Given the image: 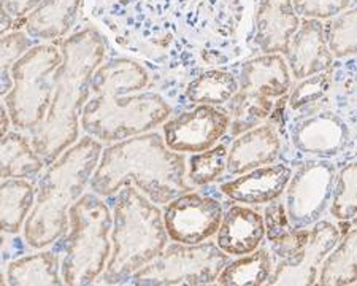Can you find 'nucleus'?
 Wrapping results in <instances>:
<instances>
[{
  "instance_id": "f257e3e1",
  "label": "nucleus",
  "mask_w": 357,
  "mask_h": 286,
  "mask_svg": "<svg viewBox=\"0 0 357 286\" xmlns=\"http://www.w3.org/2000/svg\"><path fill=\"white\" fill-rule=\"evenodd\" d=\"M149 84L148 72L128 57H114L97 68L82 128L99 142H119L154 130L169 119L172 107Z\"/></svg>"
},
{
  "instance_id": "f03ea898",
  "label": "nucleus",
  "mask_w": 357,
  "mask_h": 286,
  "mask_svg": "<svg viewBox=\"0 0 357 286\" xmlns=\"http://www.w3.org/2000/svg\"><path fill=\"white\" fill-rule=\"evenodd\" d=\"M61 51L48 114L31 130L32 146L48 165L78 142L83 108L91 96L92 77L105 61L107 42L89 26L62 40Z\"/></svg>"
},
{
  "instance_id": "7ed1b4c3",
  "label": "nucleus",
  "mask_w": 357,
  "mask_h": 286,
  "mask_svg": "<svg viewBox=\"0 0 357 286\" xmlns=\"http://www.w3.org/2000/svg\"><path fill=\"white\" fill-rule=\"evenodd\" d=\"M186 167L184 154L170 150L164 135L149 130L103 148L89 186L91 191L108 197L132 185L154 204L165 205L192 191L186 183Z\"/></svg>"
},
{
  "instance_id": "20e7f679",
  "label": "nucleus",
  "mask_w": 357,
  "mask_h": 286,
  "mask_svg": "<svg viewBox=\"0 0 357 286\" xmlns=\"http://www.w3.org/2000/svg\"><path fill=\"white\" fill-rule=\"evenodd\" d=\"M102 151V142L84 135L45 170L37 185L36 205L22 229L29 247L43 250L67 232L68 210L84 194Z\"/></svg>"
},
{
  "instance_id": "39448f33",
  "label": "nucleus",
  "mask_w": 357,
  "mask_h": 286,
  "mask_svg": "<svg viewBox=\"0 0 357 286\" xmlns=\"http://www.w3.org/2000/svg\"><path fill=\"white\" fill-rule=\"evenodd\" d=\"M164 213L135 186H124L114 197L112 256L100 283H128L169 245Z\"/></svg>"
},
{
  "instance_id": "423d86ee",
  "label": "nucleus",
  "mask_w": 357,
  "mask_h": 286,
  "mask_svg": "<svg viewBox=\"0 0 357 286\" xmlns=\"http://www.w3.org/2000/svg\"><path fill=\"white\" fill-rule=\"evenodd\" d=\"M113 213L94 191L84 193L68 210V229L61 237L64 285L96 283L112 256Z\"/></svg>"
},
{
  "instance_id": "0eeeda50",
  "label": "nucleus",
  "mask_w": 357,
  "mask_h": 286,
  "mask_svg": "<svg viewBox=\"0 0 357 286\" xmlns=\"http://www.w3.org/2000/svg\"><path fill=\"white\" fill-rule=\"evenodd\" d=\"M62 62V51L54 43L36 45L10 68L13 89L3 104L18 130H33L45 121L54 89V73Z\"/></svg>"
},
{
  "instance_id": "6e6552de",
  "label": "nucleus",
  "mask_w": 357,
  "mask_h": 286,
  "mask_svg": "<svg viewBox=\"0 0 357 286\" xmlns=\"http://www.w3.org/2000/svg\"><path fill=\"white\" fill-rule=\"evenodd\" d=\"M229 261L230 255L213 240L194 245L172 240L162 253L135 272L128 283L145 286L211 285L216 283Z\"/></svg>"
},
{
  "instance_id": "1a4fd4ad",
  "label": "nucleus",
  "mask_w": 357,
  "mask_h": 286,
  "mask_svg": "<svg viewBox=\"0 0 357 286\" xmlns=\"http://www.w3.org/2000/svg\"><path fill=\"white\" fill-rule=\"evenodd\" d=\"M337 169L331 159H308L292 172L284 191V205L291 225L310 229L331 207Z\"/></svg>"
},
{
  "instance_id": "9d476101",
  "label": "nucleus",
  "mask_w": 357,
  "mask_h": 286,
  "mask_svg": "<svg viewBox=\"0 0 357 286\" xmlns=\"http://www.w3.org/2000/svg\"><path fill=\"white\" fill-rule=\"evenodd\" d=\"M162 213L170 240L194 245L216 236L224 210L218 199L189 191L165 204Z\"/></svg>"
},
{
  "instance_id": "9b49d317",
  "label": "nucleus",
  "mask_w": 357,
  "mask_h": 286,
  "mask_svg": "<svg viewBox=\"0 0 357 286\" xmlns=\"http://www.w3.org/2000/svg\"><path fill=\"white\" fill-rule=\"evenodd\" d=\"M230 126L226 108L216 105H197L191 112L167 119L162 135L170 150L176 153H200L218 145Z\"/></svg>"
},
{
  "instance_id": "f8f14e48",
  "label": "nucleus",
  "mask_w": 357,
  "mask_h": 286,
  "mask_svg": "<svg viewBox=\"0 0 357 286\" xmlns=\"http://www.w3.org/2000/svg\"><path fill=\"white\" fill-rule=\"evenodd\" d=\"M340 237L342 232L333 223L319 220L312 226L307 247L292 259L276 262L273 276L267 285H316L322 262L335 248Z\"/></svg>"
},
{
  "instance_id": "ddd939ff",
  "label": "nucleus",
  "mask_w": 357,
  "mask_h": 286,
  "mask_svg": "<svg viewBox=\"0 0 357 286\" xmlns=\"http://www.w3.org/2000/svg\"><path fill=\"white\" fill-rule=\"evenodd\" d=\"M292 145L301 153L319 159H332L349 140L347 123L329 110L302 113L291 124Z\"/></svg>"
},
{
  "instance_id": "4468645a",
  "label": "nucleus",
  "mask_w": 357,
  "mask_h": 286,
  "mask_svg": "<svg viewBox=\"0 0 357 286\" xmlns=\"http://www.w3.org/2000/svg\"><path fill=\"white\" fill-rule=\"evenodd\" d=\"M301 16L292 0H257L255 42L264 54L286 56L294 33L301 27Z\"/></svg>"
},
{
  "instance_id": "2eb2a0df",
  "label": "nucleus",
  "mask_w": 357,
  "mask_h": 286,
  "mask_svg": "<svg viewBox=\"0 0 357 286\" xmlns=\"http://www.w3.org/2000/svg\"><path fill=\"white\" fill-rule=\"evenodd\" d=\"M284 57L292 77L298 82L316 73L329 72L333 54L327 45L324 24L319 20L303 18Z\"/></svg>"
},
{
  "instance_id": "dca6fc26",
  "label": "nucleus",
  "mask_w": 357,
  "mask_h": 286,
  "mask_svg": "<svg viewBox=\"0 0 357 286\" xmlns=\"http://www.w3.org/2000/svg\"><path fill=\"white\" fill-rule=\"evenodd\" d=\"M291 176L292 169L284 164L262 165L222 183L221 193L245 205L268 204L284 194Z\"/></svg>"
},
{
  "instance_id": "f3484780",
  "label": "nucleus",
  "mask_w": 357,
  "mask_h": 286,
  "mask_svg": "<svg viewBox=\"0 0 357 286\" xmlns=\"http://www.w3.org/2000/svg\"><path fill=\"white\" fill-rule=\"evenodd\" d=\"M281 153V139L272 123H264L255 129L235 137L227 154V174L243 175L262 165L275 164Z\"/></svg>"
},
{
  "instance_id": "a211bd4d",
  "label": "nucleus",
  "mask_w": 357,
  "mask_h": 286,
  "mask_svg": "<svg viewBox=\"0 0 357 286\" xmlns=\"http://www.w3.org/2000/svg\"><path fill=\"white\" fill-rule=\"evenodd\" d=\"M266 237V221L248 205H230L224 211L216 243L230 256H243L261 247Z\"/></svg>"
},
{
  "instance_id": "6ab92c4d",
  "label": "nucleus",
  "mask_w": 357,
  "mask_h": 286,
  "mask_svg": "<svg viewBox=\"0 0 357 286\" xmlns=\"http://www.w3.org/2000/svg\"><path fill=\"white\" fill-rule=\"evenodd\" d=\"M238 83L240 89L280 99L292 88V73L283 54H264L241 64Z\"/></svg>"
},
{
  "instance_id": "aec40b11",
  "label": "nucleus",
  "mask_w": 357,
  "mask_h": 286,
  "mask_svg": "<svg viewBox=\"0 0 357 286\" xmlns=\"http://www.w3.org/2000/svg\"><path fill=\"white\" fill-rule=\"evenodd\" d=\"M82 0H43L38 7L15 21V27H22L32 38L54 40L64 37L77 20Z\"/></svg>"
},
{
  "instance_id": "412c9836",
  "label": "nucleus",
  "mask_w": 357,
  "mask_h": 286,
  "mask_svg": "<svg viewBox=\"0 0 357 286\" xmlns=\"http://www.w3.org/2000/svg\"><path fill=\"white\" fill-rule=\"evenodd\" d=\"M342 237L322 262L318 283L322 286H344L357 283V215L344 221Z\"/></svg>"
},
{
  "instance_id": "4be33fe9",
  "label": "nucleus",
  "mask_w": 357,
  "mask_h": 286,
  "mask_svg": "<svg viewBox=\"0 0 357 286\" xmlns=\"http://www.w3.org/2000/svg\"><path fill=\"white\" fill-rule=\"evenodd\" d=\"M7 283L13 286L64 285L61 276V255L48 250L11 261L7 267Z\"/></svg>"
},
{
  "instance_id": "5701e85b",
  "label": "nucleus",
  "mask_w": 357,
  "mask_h": 286,
  "mask_svg": "<svg viewBox=\"0 0 357 286\" xmlns=\"http://www.w3.org/2000/svg\"><path fill=\"white\" fill-rule=\"evenodd\" d=\"M2 207H0V225L5 234H18L24 229L26 220L36 205L37 190L32 181L26 179L2 180L0 186Z\"/></svg>"
},
{
  "instance_id": "b1692460",
  "label": "nucleus",
  "mask_w": 357,
  "mask_h": 286,
  "mask_svg": "<svg viewBox=\"0 0 357 286\" xmlns=\"http://www.w3.org/2000/svg\"><path fill=\"white\" fill-rule=\"evenodd\" d=\"M275 271V259L270 248L259 247L251 253L237 256L222 269L216 285L221 286H262L267 285Z\"/></svg>"
},
{
  "instance_id": "393cba45",
  "label": "nucleus",
  "mask_w": 357,
  "mask_h": 286,
  "mask_svg": "<svg viewBox=\"0 0 357 286\" xmlns=\"http://www.w3.org/2000/svg\"><path fill=\"white\" fill-rule=\"evenodd\" d=\"M45 164L27 137L15 130L2 137V180L29 179L40 174Z\"/></svg>"
},
{
  "instance_id": "a878e982",
  "label": "nucleus",
  "mask_w": 357,
  "mask_h": 286,
  "mask_svg": "<svg viewBox=\"0 0 357 286\" xmlns=\"http://www.w3.org/2000/svg\"><path fill=\"white\" fill-rule=\"evenodd\" d=\"M226 105V110L230 114L229 133L232 137H238L246 130L264 124L272 114L275 102L267 96L238 89V93Z\"/></svg>"
},
{
  "instance_id": "bb28decb",
  "label": "nucleus",
  "mask_w": 357,
  "mask_h": 286,
  "mask_svg": "<svg viewBox=\"0 0 357 286\" xmlns=\"http://www.w3.org/2000/svg\"><path fill=\"white\" fill-rule=\"evenodd\" d=\"M238 78L224 70L204 72L186 86V97L195 105H226L238 93Z\"/></svg>"
},
{
  "instance_id": "cd10ccee",
  "label": "nucleus",
  "mask_w": 357,
  "mask_h": 286,
  "mask_svg": "<svg viewBox=\"0 0 357 286\" xmlns=\"http://www.w3.org/2000/svg\"><path fill=\"white\" fill-rule=\"evenodd\" d=\"M338 221H351L357 215V163L344 165L337 172L329 207Z\"/></svg>"
},
{
  "instance_id": "c85d7f7f",
  "label": "nucleus",
  "mask_w": 357,
  "mask_h": 286,
  "mask_svg": "<svg viewBox=\"0 0 357 286\" xmlns=\"http://www.w3.org/2000/svg\"><path fill=\"white\" fill-rule=\"evenodd\" d=\"M324 31L333 57L357 56V8L343 11L329 20Z\"/></svg>"
},
{
  "instance_id": "c756f323",
  "label": "nucleus",
  "mask_w": 357,
  "mask_h": 286,
  "mask_svg": "<svg viewBox=\"0 0 357 286\" xmlns=\"http://www.w3.org/2000/svg\"><path fill=\"white\" fill-rule=\"evenodd\" d=\"M226 145H215L210 150L194 153L188 161V179L194 186H205L216 181L227 170Z\"/></svg>"
},
{
  "instance_id": "7c9ffc66",
  "label": "nucleus",
  "mask_w": 357,
  "mask_h": 286,
  "mask_svg": "<svg viewBox=\"0 0 357 286\" xmlns=\"http://www.w3.org/2000/svg\"><path fill=\"white\" fill-rule=\"evenodd\" d=\"M332 88L331 70L321 72L308 78L301 80L292 93L287 96V105L292 112L302 113L307 108L313 107L324 99Z\"/></svg>"
},
{
  "instance_id": "2f4dec72",
  "label": "nucleus",
  "mask_w": 357,
  "mask_h": 286,
  "mask_svg": "<svg viewBox=\"0 0 357 286\" xmlns=\"http://www.w3.org/2000/svg\"><path fill=\"white\" fill-rule=\"evenodd\" d=\"M294 10L307 20H332L343 13L351 5V0H292Z\"/></svg>"
},
{
  "instance_id": "473e14b6",
  "label": "nucleus",
  "mask_w": 357,
  "mask_h": 286,
  "mask_svg": "<svg viewBox=\"0 0 357 286\" xmlns=\"http://www.w3.org/2000/svg\"><path fill=\"white\" fill-rule=\"evenodd\" d=\"M264 221H266V237L268 245L280 242L296 231L287 216L284 202H278V199L268 202L266 211H264Z\"/></svg>"
},
{
  "instance_id": "72a5a7b5",
  "label": "nucleus",
  "mask_w": 357,
  "mask_h": 286,
  "mask_svg": "<svg viewBox=\"0 0 357 286\" xmlns=\"http://www.w3.org/2000/svg\"><path fill=\"white\" fill-rule=\"evenodd\" d=\"M33 47L32 37L26 31H11L2 38V70H10Z\"/></svg>"
},
{
  "instance_id": "f704fd0d",
  "label": "nucleus",
  "mask_w": 357,
  "mask_h": 286,
  "mask_svg": "<svg viewBox=\"0 0 357 286\" xmlns=\"http://www.w3.org/2000/svg\"><path fill=\"white\" fill-rule=\"evenodd\" d=\"M43 0H2V8L13 16L15 20H22L32 13Z\"/></svg>"
},
{
  "instance_id": "c9c22d12",
  "label": "nucleus",
  "mask_w": 357,
  "mask_h": 286,
  "mask_svg": "<svg viewBox=\"0 0 357 286\" xmlns=\"http://www.w3.org/2000/svg\"><path fill=\"white\" fill-rule=\"evenodd\" d=\"M13 124L11 123V116L10 113L7 110V107H5V104H2V107H0V135H7L10 133V126Z\"/></svg>"
}]
</instances>
